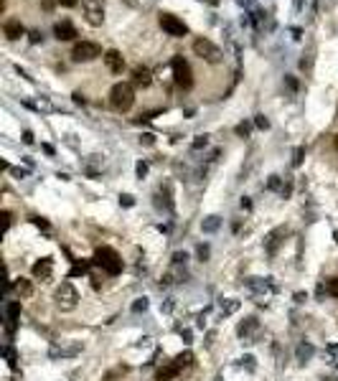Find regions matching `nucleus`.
Segmentation results:
<instances>
[{
	"instance_id": "obj_1",
	"label": "nucleus",
	"mask_w": 338,
	"mask_h": 381,
	"mask_svg": "<svg viewBox=\"0 0 338 381\" xmlns=\"http://www.w3.org/2000/svg\"><path fill=\"white\" fill-rule=\"evenodd\" d=\"M110 104L117 112H128L135 104V89H133V84H128V81L115 84L112 92H110Z\"/></svg>"
},
{
	"instance_id": "obj_2",
	"label": "nucleus",
	"mask_w": 338,
	"mask_h": 381,
	"mask_svg": "<svg viewBox=\"0 0 338 381\" xmlns=\"http://www.w3.org/2000/svg\"><path fill=\"white\" fill-rule=\"evenodd\" d=\"M97 267H102L107 275H120L122 272V259H120V254L112 249V246H99L97 252H94V259H92Z\"/></svg>"
},
{
	"instance_id": "obj_3",
	"label": "nucleus",
	"mask_w": 338,
	"mask_h": 381,
	"mask_svg": "<svg viewBox=\"0 0 338 381\" xmlns=\"http://www.w3.org/2000/svg\"><path fill=\"white\" fill-rule=\"evenodd\" d=\"M54 300H56V307L59 310H74L76 305H79V293L74 290V285L71 282H61L59 287H56V293H54Z\"/></svg>"
},
{
	"instance_id": "obj_4",
	"label": "nucleus",
	"mask_w": 338,
	"mask_h": 381,
	"mask_svg": "<svg viewBox=\"0 0 338 381\" xmlns=\"http://www.w3.org/2000/svg\"><path fill=\"white\" fill-rule=\"evenodd\" d=\"M173 79H176V84L181 89H191L194 86V72H191V66H188V61L183 56L173 59Z\"/></svg>"
},
{
	"instance_id": "obj_5",
	"label": "nucleus",
	"mask_w": 338,
	"mask_h": 381,
	"mask_svg": "<svg viewBox=\"0 0 338 381\" xmlns=\"http://www.w3.org/2000/svg\"><path fill=\"white\" fill-rule=\"evenodd\" d=\"M194 51H196V56L206 59L208 64H219V61H221L219 46H214L208 38H196V41H194Z\"/></svg>"
},
{
	"instance_id": "obj_6",
	"label": "nucleus",
	"mask_w": 338,
	"mask_h": 381,
	"mask_svg": "<svg viewBox=\"0 0 338 381\" xmlns=\"http://www.w3.org/2000/svg\"><path fill=\"white\" fill-rule=\"evenodd\" d=\"M160 28H163L168 36H176V38H181V36H186V33H188L186 23H183L181 18L171 15V13H160Z\"/></svg>"
},
{
	"instance_id": "obj_7",
	"label": "nucleus",
	"mask_w": 338,
	"mask_h": 381,
	"mask_svg": "<svg viewBox=\"0 0 338 381\" xmlns=\"http://www.w3.org/2000/svg\"><path fill=\"white\" fill-rule=\"evenodd\" d=\"M71 56H74V61H92V59L102 56V49H99L94 41H79V43L74 46Z\"/></svg>"
},
{
	"instance_id": "obj_8",
	"label": "nucleus",
	"mask_w": 338,
	"mask_h": 381,
	"mask_svg": "<svg viewBox=\"0 0 338 381\" xmlns=\"http://www.w3.org/2000/svg\"><path fill=\"white\" fill-rule=\"evenodd\" d=\"M84 15L92 26H102L104 20V5L102 0H84Z\"/></svg>"
},
{
	"instance_id": "obj_9",
	"label": "nucleus",
	"mask_w": 338,
	"mask_h": 381,
	"mask_svg": "<svg viewBox=\"0 0 338 381\" xmlns=\"http://www.w3.org/2000/svg\"><path fill=\"white\" fill-rule=\"evenodd\" d=\"M244 285H247V290H252L255 295H267V293H274V290H277V285L272 282V277H249V280H244Z\"/></svg>"
},
{
	"instance_id": "obj_10",
	"label": "nucleus",
	"mask_w": 338,
	"mask_h": 381,
	"mask_svg": "<svg viewBox=\"0 0 338 381\" xmlns=\"http://www.w3.org/2000/svg\"><path fill=\"white\" fill-rule=\"evenodd\" d=\"M104 64H107V69H110L112 74H122V69H125V59H122V54L115 51V49H110V51L104 54Z\"/></svg>"
},
{
	"instance_id": "obj_11",
	"label": "nucleus",
	"mask_w": 338,
	"mask_h": 381,
	"mask_svg": "<svg viewBox=\"0 0 338 381\" xmlns=\"http://www.w3.org/2000/svg\"><path fill=\"white\" fill-rule=\"evenodd\" d=\"M51 272H54V262H51L49 257H44L41 262L33 264V277L41 280V282H49V280H51Z\"/></svg>"
},
{
	"instance_id": "obj_12",
	"label": "nucleus",
	"mask_w": 338,
	"mask_h": 381,
	"mask_svg": "<svg viewBox=\"0 0 338 381\" xmlns=\"http://www.w3.org/2000/svg\"><path fill=\"white\" fill-rule=\"evenodd\" d=\"M260 330V320L257 318H247L244 323H239V328H237V333H239V338H244L247 343H255L252 341V335Z\"/></svg>"
},
{
	"instance_id": "obj_13",
	"label": "nucleus",
	"mask_w": 338,
	"mask_h": 381,
	"mask_svg": "<svg viewBox=\"0 0 338 381\" xmlns=\"http://www.w3.org/2000/svg\"><path fill=\"white\" fill-rule=\"evenodd\" d=\"M54 33H56V38H59V41H71V38H76V28H74L69 20L56 23V26H54Z\"/></svg>"
},
{
	"instance_id": "obj_14",
	"label": "nucleus",
	"mask_w": 338,
	"mask_h": 381,
	"mask_svg": "<svg viewBox=\"0 0 338 381\" xmlns=\"http://www.w3.org/2000/svg\"><path fill=\"white\" fill-rule=\"evenodd\" d=\"M3 31H5V36H8L10 41H15V38H20V36H23V26H20V20H18V18H10V20H5Z\"/></svg>"
},
{
	"instance_id": "obj_15",
	"label": "nucleus",
	"mask_w": 338,
	"mask_h": 381,
	"mask_svg": "<svg viewBox=\"0 0 338 381\" xmlns=\"http://www.w3.org/2000/svg\"><path fill=\"white\" fill-rule=\"evenodd\" d=\"M20 298H31L33 295V285H31V280H26V277H18V280H13V285H10Z\"/></svg>"
},
{
	"instance_id": "obj_16",
	"label": "nucleus",
	"mask_w": 338,
	"mask_h": 381,
	"mask_svg": "<svg viewBox=\"0 0 338 381\" xmlns=\"http://www.w3.org/2000/svg\"><path fill=\"white\" fill-rule=\"evenodd\" d=\"M181 374V366L173 361V364H168V366H163L158 374H155V381H171V379H176Z\"/></svg>"
},
{
	"instance_id": "obj_17",
	"label": "nucleus",
	"mask_w": 338,
	"mask_h": 381,
	"mask_svg": "<svg viewBox=\"0 0 338 381\" xmlns=\"http://www.w3.org/2000/svg\"><path fill=\"white\" fill-rule=\"evenodd\" d=\"M18 318H20V303H10V305H8V333H13V330H15Z\"/></svg>"
},
{
	"instance_id": "obj_18",
	"label": "nucleus",
	"mask_w": 338,
	"mask_h": 381,
	"mask_svg": "<svg viewBox=\"0 0 338 381\" xmlns=\"http://www.w3.org/2000/svg\"><path fill=\"white\" fill-rule=\"evenodd\" d=\"M282 234H285V229H274L270 236L265 239V249H267L270 254H274V252H277V246H280V241H282V239H280Z\"/></svg>"
},
{
	"instance_id": "obj_19",
	"label": "nucleus",
	"mask_w": 338,
	"mask_h": 381,
	"mask_svg": "<svg viewBox=\"0 0 338 381\" xmlns=\"http://www.w3.org/2000/svg\"><path fill=\"white\" fill-rule=\"evenodd\" d=\"M133 81H135V86H150L153 76H150V72L145 66H137L135 72H133Z\"/></svg>"
},
{
	"instance_id": "obj_20",
	"label": "nucleus",
	"mask_w": 338,
	"mask_h": 381,
	"mask_svg": "<svg viewBox=\"0 0 338 381\" xmlns=\"http://www.w3.org/2000/svg\"><path fill=\"white\" fill-rule=\"evenodd\" d=\"M313 353H315V348H313L310 343H300V346H298V351H295V356H298V361H300V364L310 361V358H313Z\"/></svg>"
},
{
	"instance_id": "obj_21",
	"label": "nucleus",
	"mask_w": 338,
	"mask_h": 381,
	"mask_svg": "<svg viewBox=\"0 0 338 381\" xmlns=\"http://www.w3.org/2000/svg\"><path fill=\"white\" fill-rule=\"evenodd\" d=\"M94 262H89V259H84V262H74V267H71V272H69V277H76V275H87L89 272V267H92Z\"/></svg>"
},
{
	"instance_id": "obj_22",
	"label": "nucleus",
	"mask_w": 338,
	"mask_h": 381,
	"mask_svg": "<svg viewBox=\"0 0 338 381\" xmlns=\"http://www.w3.org/2000/svg\"><path fill=\"white\" fill-rule=\"evenodd\" d=\"M219 307H221V312H224V315H231V312H237V310H239V300H231V298L219 300Z\"/></svg>"
},
{
	"instance_id": "obj_23",
	"label": "nucleus",
	"mask_w": 338,
	"mask_h": 381,
	"mask_svg": "<svg viewBox=\"0 0 338 381\" xmlns=\"http://www.w3.org/2000/svg\"><path fill=\"white\" fill-rule=\"evenodd\" d=\"M219 227H221V219H219V216H208V219H203V224H201V229L206 231V234L219 231Z\"/></svg>"
},
{
	"instance_id": "obj_24",
	"label": "nucleus",
	"mask_w": 338,
	"mask_h": 381,
	"mask_svg": "<svg viewBox=\"0 0 338 381\" xmlns=\"http://www.w3.org/2000/svg\"><path fill=\"white\" fill-rule=\"evenodd\" d=\"M81 348L79 346H71V348H51V358H59V356H76Z\"/></svg>"
},
{
	"instance_id": "obj_25",
	"label": "nucleus",
	"mask_w": 338,
	"mask_h": 381,
	"mask_svg": "<svg viewBox=\"0 0 338 381\" xmlns=\"http://www.w3.org/2000/svg\"><path fill=\"white\" fill-rule=\"evenodd\" d=\"M3 353H5V358H8L10 369H15V366H18V361H15V351H13L10 346H5V348H3Z\"/></svg>"
},
{
	"instance_id": "obj_26",
	"label": "nucleus",
	"mask_w": 338,
	"mask_h": 381,
	"mask_svg": "<svg viewBox=\"0 0 338 381\" xmlns=\"http://www.w3.org/2000/svg\"><path fill=\"white\" fill-rule=\"evenodd\" d=\"M191 361H194V353H191V351H186V353H181V356L176 358V364H178L181 369H183V366H188Z\"/></svg>"
},
{
	"instance_id": "obj_27",
	"label": "nucleus",
	"mask_w": 338,
	"mask_h": 381,
	"mask_svg": "<svg viewBox=\"0 0 338 381\" xmlns=\"http://www.w3.org/2000/svg\"><path fill=\"white\" fill-rule=\"evenodd\" d=\"M326 293H328V295H333V298H338V277H331V280H328Z\"/></svg>"
},
{
	"instance_id": "obj_28",
	"label": "nucleus",
	"mask_w": 338,
	"mask_h": 381,
	"mask_svg": "<svg viewBox=\"0 0 338 381\" xmlns=\"http://www.w3.org/2000/svg\"><path fill=\"white\" fill-rule=\"evenodd\" d=\"M147 298H137L135 303H133V312H142V310H147Z\"/></svg>"
},
{
	"instance_id": "obj_29",
	"label": "nucleus",
	"mask_w": 338,
	"mask_h": 381,
	"mask_svg": "<svg viewBox=\"0 0 338 381\" xmlns=\"http://www.w3.org/2000/svg\"><path fill=\"white\" fill-rule=\"evenodd\" d=\"M249 130H252V127H249L247 122H242V125H237V135H242V138H247V135H249Z\"/></svg>"
},
{
	"instance_id": "obj_30",
	"label": "nucleus",
	"mask_w": 338,
	"mask_h": 381,
	"mask_svg": "<svg viewBox=\"0 0 338 381\" xmlns=\"http://www.w3.org/2000/svg\"><path fill=\"white\" fill-rule=\"evenodd\" d=\"M186 259H188L186 252H176V254H173V264H186Z\"/></svg>"
},
{
	"instance_id": "obj_31",
	"label": "nucleus",
	"mask_w": 338,
	"mask_h": 381,
	"mask_svg": "<svg viewBox=\"0 0 338 381\" xmlns=\"http://www.w3.org/2000/svg\"><path fill=\"white\" fill-rule=\"evenodd\" d=\"M196 252H199V257H201V259L208 257V246H206V244H199V249H196Z\"/></svg>"
},
{
	"instance_id": "obj_32",
	"label": "nucleus",
	"mask_w": 338,
	"mask_h": 381,
	"mask_svg": "<svg viewBox=\"0 0 338 381\" xmlns=\"http://www.w3.org/2000/svg\"><path fill=\"white\" fill-rule=\"evenodd\" d=\"M257 127H262V130H267V127H270V122H267V120H265L262 115H260V117H257Z\"/></svg>"
},
{
	"instance_id": "obj_33",
	"label": "nucleus",
	"mask_w": 338,
	"mask_h": 381,
	"mask_svg": "<svg viewBox=\"0 0 338 381\" xmlns=\"http://www.w3.org/2000/svg\"><path fill=\"white\" fill-rule=\"evenodd\" d=\"M120 204H122V206H133L135 201H133V196H120Z\"/></svg>"
},
{
	"instance_id": "obj_34",
	"label": "nucleus",
	"mask_w": 338,
	"mask_h": 381,
	"mask_svg": "<svg viewBox=\"0 0 338 381\" xmlns=\"http://www.w3.org/2000/svg\"><path fill=\"white\" fill-rule=\"evenodd\" d=\"M145 173H147V165H145V163H137V175L142 178Z\"/></svg>"
},
{
	"instance_id": "obj_35",
	"label": "nucleus",
	"mask_w": 338,
	"mask_h": 381,
	"mask_svg": "<svg viewBox=\"0 0 338 381\" xmlns=\"http://www.w3.org/2000/svg\"><path fill=\"white\" fill-rule=\"evenodd\" d=\"M244 361H247V369L255 371V358H252V356H244Z\"/></svg>"
},
{
	"instance_id": "obj_36",
	"label": "nucleus",
	"mask_w": 338,
	"mask_h": 381,
	"mask_svg": "<svg viewBox=\"0 0 338 381\" xmlns=\"http://www.w3.org/2000/svg\"><path fill=\"white\" fill-rule=\"evenodd\" d=\"M3 224H5V229H10V214L8 211H3Z\"/></svg>"
},
{
	"instance_id": "obj_37",
	"label": "nucleus",
	"mask_w": 338,
	"mask_h": 381,
	"mask_svg": "<svg viewBox=\"0 0 338 381\" xmlns=\"http://www.w3.org/2000/svg\"><path fill=\"white\" fill-rule=\"evenodd\" d=\"M59 3H61V5H64V8H74V5H76V3H79V0H59Z\"/></svg>"
},
{
	"instance_id": "obj_38",
	"label": "nucleus",
	"mask_w": 338,
	"mask_h": 381,
	"mask_svg": "<svg viewBox=\"0 0 338 381\" xmlns=\"http://www.w3.org/2000/svg\"><path fill=\"white\" fill-rule=\"evenodd\" d=\"M270 188H280V178H277V175L270 178Z\"/></svg>"
},
{
	"instance_id": "obj_39",
	"label": "nucleus",
	"mask_w": 338,
	"mask_h": 381,
	"mask_svg": "<svg viewBox=\"0 0 338 381\" xmlns=\"http://www.w3.org/2000/svg\"><path fill=\"white\" fill-rule=\"evenodd\" d=\"M300 160H303V150H295V160H292V163L300 165Z\"/></svg>"
},
{
	"instance_id": "obj_40",
	"label": "nucleus",
	"mask_w": 338,
	"mask_h": 381,
	"mask_svg": "<svg viewBox=\"0 0 338 381\" xmlns=\"http://www.w3.org/2000/svg\"><path fill=\"white\" fill-rule=\"evenodd\" d=\"M33 224H36V227H41V229H49V224H46L44 219H33Z\"/></svg>"
},
{
	"instance_id": "obj_41",
	"label": "nucleus",
	"mask_w": 338,
	"mask_h": 381,
	"mask_svg": "<svg viewBox=\"0 0 338 381\" xmlns=\"http://www.w3.org/2000/svg\"><path fill=\"white\" fill-rule=\"evenodd\" d=\"M31 41H33V43H38V41H41V33H38V31H33V33H31Z\"/></svg>"
},
{
	"instance_id": "obj_42",
	"label": "nucleus",
	"mask_w": 338,
	"mask_h": 381,
	"mask_svg": "<svg viewBox=\"0 0 338 381\" xmlns=\"http://www.w3.org/2000/svg\"><path fill=\"white\" fill-rule=\"evenodd\" d=\"M23 143H28V145H31V143H33V135H31V132H23Z\"/></svg>"
},
{
	"instance_id": "obj_43",
	"label": "nucleus",
	"mask_w": 338,
	"mask_h": 381,
	"mask_svg": "<svg viewBox=\"0 0 338 381\" xmlns=\"http://www.w3.org/2000/svg\"><path fill=\"white\" fill-rule=\"evenodd\" d=\"M140 143H145V145H150V143H153V135H142V138H140Z\"/></svg>"
},
{
	"instance_id": "obj_44",
	"label": "nucleus",
	"mask_w": 338,
	"mask_h": 381,
	"mask_svg": "<svg viewBox=\"0 0 338 381\" xmlns=\"http://www.w3.org/2000/svg\"><path fill=\"white\" fill-rule=\"evenodd\" d=\"M181 335H183V341H186V343H191V330H183Z\"/></svg>"
},
{
	"instance_id": "obj_45",
	"label": "nucleus",
	"mask_w": 338,
	"mask_h": 381,
	"mask_svg": "<svg viewBox=\"0 0 338 381\" xmlns=\"http://www.w3.org/2000/svg\"><path fill=\"white\" fill-rule=\"evenodd\" d=\"M333 236H336V241H338V231H333Z\"/></svg>"
},
{
	"instance_id": "obj_46",
	"label": "nucleus",
	"mask_w": 338,
	"mask_h": 381,
	"mask_svg": "<svg viewBox=\"0 0 338 381\" xmlns=\"http://www.w3.org/2000/svg\"><path fill=\"white\" fill-rule=\"evenodd\" d=\"M336 148H338V135H336Z\"/></svg>"
}]
</instances>
